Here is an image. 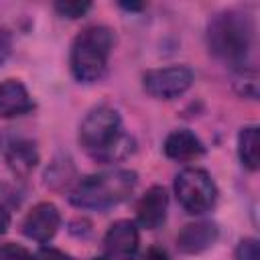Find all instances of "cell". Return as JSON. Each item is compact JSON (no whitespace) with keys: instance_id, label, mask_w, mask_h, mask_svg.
I'll return each mask as SVG.
<instances>
[{"instance_id":"6da1fadb","label":"cell","mask_w":260,"mask_h":260,"mask_svg":"<svg viewBox=\"0 0 260 260\" xmlns=\"http://www.w3.org/2000/svg\"><path fill=\"white\" fill-rule=\"evenodd\" d=\"M79 142L98 160L114 162L134 150L130 136L122 132L120 114L110 106L93 108L79 126Z\"/></svg>"},{"instance_id":"7a4b0ae2","label":"cell","mask_w":260,"mask_h":260,"mask_svg":"<svg viewBox=\"0 0 260 260\" xmlns=\"http://www.w3.org/2000/svg\"><path fill=\"white\" fill-rule=\"evenodd\" d=\"M136 185V173L128 169H112L87 175L75 183L69 201L83 209H108L122 203Z\"/></svg>"},{"instance_id":"3957f363","label":"cell","mask_w":260,"mask_h":260,"mask_svg":"<svg viewBox=\"0 0 260 260\" xmlns=\"http://www.w3.org/2000/svg\"><path fill=\"white\" fill-rule=\"evenodd\" d=\"M207 41L211 53H215L219 59L234 65H242L250 55L254 43V24L242 12H221L209 20Z\"/></svg>"},{"instance_id":"277c9868","label":"cell","mask_w":260,"mask_h":260,"mask_svg":"<svg viewBox=\"0 0 260 260\" xmlns=\"http://www.w3.org/2000/svg\"><path fill=\"white\" fill-rule=\"evenodd\" d=\"M114 45V35L108 26L91 24L85 26L71 45V73L77 81L91 83L98 81L108 65Z\"/></svg>"},{"instance_id":"5b68a950","label":"cell","mask_w":260,"mask_h":260,"mask_svg":"<svg viewBox=\"0 0 260 260\" xmlns=\"http://www.w3.org/2000/svg\"><path fill=\"white\" fill-rule=\"evenodd\" d=\"M175 195L185 211L189 213H203L209 207H213L217 189L213 179L207 171L189 167L183 169L175 179Z\"/></svg>"},{"instance_id":"8992f818","label":"cell","mask_w":260,"mask_h":260,"mask_svg":"<svg viewBox=\"0 0 260 260\" xmlns=\"http://www.w3.org/2000/svg\"><path fill=\"white\" fill-rule=\"evenodd\" d=\"M193 83V71L185 65H171L150 69L142 75V85L148 95L156 100H173L185 93Z\"/></svg>"},{"instance_id":"52a82bcc","label":"cell","mask_w":260,"mask_h":260,"mask_svg":"<svg viewBox=\"0 0 260 260\" xmlns=\"http://www.w3.org/2000/svg\"><path fill=\"white\" fill-rule=\"evenodd\" d=\"M138 230L130 219L112 223L104 236V248L110 260H132L138 252Z\"/></svg>"},{"instance_id":"ba28073f","label":"cell","mask_w":260,"mask_h":260,"mask_svg":"<svg viewBox=\"0 0 260 260\" xmlns=\"http://www.w3.org/2000/svg\"><path fill=\"white\" fill-rule=\"evenodd\" d=\"M59 223H61V215H59V209L49 203V201H43V203H37L24 217L22 221V232L26 238L30 240H37V242H49L57 230H59Z\"/></svg>"},{"instance_id":"9c48e42d","label":"cell","mask_w":260,"mask_h":260,"mask_svg":"<svg viewBox=\"0 0 260 260\" xmlns=\"http://www.w3.org/2000/svg\"><path fill=\"white\" fill-rule=\"evenodd\" d=\"M217 225L211 221H195L187 223L179 236H177V246L183 254H199L207 248H211L217 242Z\"/></svg>"},{"instance_id":"30bf717a","label":"cell","mask_w":260,"mask_h":260,"mask_svg":"<svg viewBox=\"0 0 260 260\" xmlns=\"http://www.w3.org/2000/svg\"><path fill=\"white\" fill-rule=\"evenodd\" d=\"M32 108L35 102L18 79H6L0 83V118H18Z\"/></svg>"},{"instance_id":"8fae6325","label":"cell","mask_w":260,"mask_h":260,"mask_svg":"<svg viewBox=\"0 0 260 260\" xmlns=\"http://www.w3.org/2000/svg\"><path fill=\"white\" fill-rule=\"evenodd\" d=\"M167 205H169V197H167V191L158 185L150 187L138 201L136 205V217H138V223L146 230H154L158 228L165 217H167Z\"/></svg>"},{"instance_id":"7c38bea8","label":"cell","mask_w":260,"mask_h":260,"mask_svg":"<svg viewBox=\"0 0 260 260\" xmlns=\"http://www.w3.org/2000/svg\"><path fill=\"white\" fill-rule=\"evenodd\" d=\"M165 154L173 160H193L203 154L201 140L189 130H175L165 140Z\"/></svg>"},{"instance_id":"4fadbf2b","label":"cell","mask_w":260,"mask_h":260,"mask_svg":"<svg viewBox=\"0 0 260 260\" xmlns=\"http://www.w3.org/2000/svg\"><path fill=\"white\" fill-rule=\"evenodd\" d=\"M4 156H6L8 167H10L16 175H22V177H26V175L35 169V165H37V160H39L37 148H35V144L28 142V140H16V142L8 144Z\"/></svg>"},{"instance_id":"5bb4252c","label":"cell","mask_w":260,"mask_h":260,"mask_svg":"<svg viewBox=\"0 0 260 260\" xmlns=\"http://www.w3.org/2000/svg\"><path fill=\"white\" fill-rule=\"evenodd\" d=\"M258 128L256 126H246L240 130L238 134V154L244 167H248L250 171L258 169L260 162V154H258Z\"/></svg>"},{"instance_id":"9a60e30c","label":"cell","mask_w":260,"mask_h":260,"mask_svg":"<svg viewBox=\"0 0 260 260\" xmlns=\"http://www.w3.org/2000/svg\"><path fill=\"white\" fill-rule=\"evenodd\" d=\"M236 260H260V246H258V240L256 238H246L238 244L236 248V254H234Z\"/></svg>"},{"instance_id":"2e32d148","label":"cell","mask_w":260,"mask_h":260,"mask_svg":"<svg viewBox=\"0 0 260 260\" xmlns=\"http://www.w3.org/2000/svg\"><path fill=\"white\" fill-rule=\"evenodd\" d=\"M91 8L89 2H55V10L67 18H79Z\"/></svg>"},{"instance_id":"e0dca14e","label":"cell","mask_w":260,"mask_h":260,"mask_svg":"<svg viewBox=\"0 0 260 260\" xmlns=\"http://www.w3.org/2000/svg\"><path fill=\"white\" fill-rule=\"evenodd\" d=\"M0 260H32L28 250L18 244H2L0 246Z\"/></svg>"},{"instance_id":"ac0fdd59","label":"cell","mask_w":260,"mask_h":260,"mask_svg":"<svg viewBox=\"0 0 260 260\" xmlns=\"http://www.w3.org/2000/svg\"><path fill=\"white\" fill-rule=\"evenodd\" d=\"M32 260H69V256L57 248H43L37 252V256Z\"/></svg>"},{"instance_id":"d6986e66","label":"cell","mask_w":260,"mask_h":260,"mask_svg":"<svg viewBox=\"0 0 260 260\" xmlns=\"http://www.w3.org/2000/svg\"><path fill=\"white\" fill-rule=\"evenodd\" d=\"M10 53V37L4 28H0V61Z\"/></svg>"},{"instance_id":"ffe728a7","label":"cell","mask_w":260,"mask_h":260,"mask_svg":"<svg viewBox=\"0 0 260 260\" xmlns=\"http://www.w3.org/2000/svg\"><path fill=\"white\" fill-rule=\"evenodd\" d=\"M144 260H169V254H167L162 248L154 246V248H150V250L144 254Z\"/></svg>"},{"instance_id":"44dd1931","label":"cell","mask_w":260,"mask_h":260,"mask_svg":"<svg viewBox=\"0 0 260 260\" xmlns=\"http://www.w3.org/2000/svg\"><path fill=\"white\" fill-rule=\"evenodd\" d=\"M8 223H10V213H8V209L0 203V234H4V232H6Z\"/></svg>"},{"instance_id":"7402d4cb","label":"cell","mask_w":260,"mask_h":260,"mask_svg":"<svg viewBox=\"0 0 260 260\" xmlns=\"http://www.w3.org/2000/svg\"><path fill=\"white\" fill-rule=\"evenodd\" d=\"M120 6L126 8V10H140V8H144V4H134V2H130V4L128 2H122Z\"/></svg>"},{"instance_id":"603a6c76","label":"cell","mask_w":260,"mask_h":260,"mask_svg":"<svg viewBox=\"0 0 260 260\" xmlns=\"http://www.w3.org/2000/svg\"><path fill=\"white\" fill-rule=\"evenodd\" d=\"M91 260H106V258H91Z\"/></svg>"}]
</instances>
